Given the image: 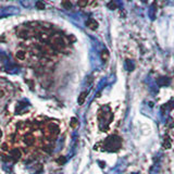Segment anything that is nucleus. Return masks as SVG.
Instances as JSON below:
<instances>
[{
	"instance_id": "nucleus-12",
	"label": "nucleus",
	"mask_w": 174,
	"mask_h": 174,
	"mask_svg": "<svg viewBox=\"0 0 174 174\" xmlns=\"http://www.w3.org/2000/svg\"><path fill=\"white\" fill-rule=\"evenodd\" d=\"M75 123H76V120H75V119H72V124H71V125L73 126V128H74V126L76 125Z\"/></svg>"
},
{
	"instance_id": "nucleus-2",
	"label": "nucleus",
	"mask_w": 174,
	"mask_h": 174,
	"mask_svg": "<svg viewBox=\"0 0 174 174\" xmlns=\"http://www.w3.org/2000/svg\"><path fill=\"white\" fill-rule=\"evenodd\" d=\"M122 146V139L117 135L108 137L105 142V149L107 151H117Z\"/></svg>"
},
{
	"instance_id": "nucleus-3",
	"label": "nucleus",
	"mask_w": 174,
	"mask_h": 174,
	"mask_svg": "<svg viewBox=\"0 0 174 174\" xmlns=\"http://www.w3.org/2000/svg\"><path fill=\"white\" fill-rule=\"evenodd\" d=\"M10 155H11V158L14 160V161H16V160H19L21 158V152H20V150H18V149L11 150Z\"/></svg>"
},
{
	"instance_id": "nucleus-10",
	"label": "nucleus",
	"mask_w": 174,
	"mask_h": 174,
	"mask_svg": "<svg viewBox=\"0 0 174 174\" xmlns=\"http://www.w3.org/2000/svg\"><path fill=\"white\" fill-rule=\"evenodd\" d=\"M37 7H38V9H41H41L45 8V4L43 3V2L38 1V2H37Z\"/></svg>"
},
{
	"instance_id": "nucleus-9",
	"label": "nucleus",
	"mask_w": 174,
	"mask_h": 174,
	"mask_svg": "<svg viewBox=\"0 0 174 174\" xmlns=\"http://www.w3.org/2000/svg\"><path fill=\"white\" fill-rule=\"evenodd\" d=\"M88 0H79V7H85Z\"/></svg>"
},
{
	"instance_id": "nucleus-8",
	"label": "nucleus",
	"mask_w": 174,
	"mask_h": 174,
	"mask_svg": "<svg viewBox=\"0 0 174 174\" xmlns=\"http://www.w3.org/2000/svg\"><path fill=\"white\" fill-rule=\"evenodd\" d=\"M163 147H164V148H170V147H171V142H170V139H169V138H166V139H164Z\"/></svg>"
},
{
	"instance_id": "nucleus-7",
	"label": "nucleus",
	"mask_w": 174,
	"mask_h": 174,
	"mask_svg": "<svg viewBox=\"0 0 174 174\" xmlns=\"http://www.w3.org/2000/svg\"><path fill=\"white\" fill-rule=\"evenodd\" d=\"M87 96V93L85 91V93H82L81 94V96H79V105H82L84 101H85V97Z\"/></svg>"
},
{
	"instance_id": "nucleus-6",
	"label": "nucleus",
	"mask_w": 174,
	"mask_h": 174,
	"mask_svg": "<svg viewBox=\"0 0 174 174\" xmlns=\"http://www.w3.org/2000/svg\"><path fill=\"white\" fill-rule=\"evenodd\" d=\"M157 83H158L159 86H166L170 83V81H169L168 77H160L158 81H157Z\"/></svg>"
},
{
	"instance_id": "nucleus-5",
	"label": "nucleus",
	"mask_w": 174,
	"mask_h": 174,
	"mask_svg": "<svg viewBox=\"0 0 174 174\" xmlns=\"http://www.w3.org/2000/svg\"><path fill=\"white\" fill-rule=\"evenodd\" d=\"M86 24H87V26H88L90 30H96V29H97V26H98V23L96 22L95 20H93V19H90V20L87 21Z\"/></svg>"
},
{
	"instance_id": "nucleus-13",
	"label": "nucleus",
	"mask_w": 174,
	"mask_h": 174,
	"mask_svg": "<svg viewBox=\"0 0 174 174\" xmlns=\"http://www.w3.org/2000/svg\"><path fill=\"white\" fill-rule=\"evenodd\" d=\"M133 174H139V173H133Z\"/></svg>"
},
{
	"instance_id": "nucleus-4",
	"label": "nucleus",
	"mask_w": 174,
	"mask_h": 174,
	"mask_svg": "<svg viewBox=\"0 0 174 174\" xmlns=\"http://www.w3.org/2000/svg\"><path fill=\"white\" fill-rule=\"evenodd\" d=\"M15 57L18 60H25L26 59V52L24 50H18L15 52Z\"/></svg>"
},
{
	"instance_id": "nucleus-11",
	"label": "nucleus",
	"mask_w": 174,
	"mask_h": 174,
	"mask_svg": "<svg viewBox=\"0 0 174 174\" xmlns=\"http://www.w3.org/2000/svg\"><path fill=\"white\" fill-rule=\"evenodd\" d=\"M63 4H64L67 8H70V7H71V2L67 1V0H64V1H63Z\"/></svg>"
},
{
	"instance_id": "nucleus-1",
	"label": "nucleus",
	"mask_w": 174,
	"mask_h": 174,
	"mask_svg": "<svg viewBox=\"0 0 174 174\" xmlns=\"http://www.w3.org/2000/svg\"><path fill=\"white\" fill-rule=\"evenodd\" d=\"M113 116H112L111 111H110V108L108 106H103L99 111V116H98V120H99V126L101 130H106L108 128L110 123H111Z\"/></svg>"
}]
</instances>
